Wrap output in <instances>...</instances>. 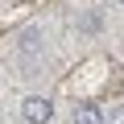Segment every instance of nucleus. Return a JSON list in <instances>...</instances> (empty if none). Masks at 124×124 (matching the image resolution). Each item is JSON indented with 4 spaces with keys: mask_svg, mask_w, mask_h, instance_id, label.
Instances as JSON below:
<instances>
[{
    "mask_svg": "<svg viewBox=\"0 0 124 124\" xmlns=\"http://www.w3.org/2000/svg\"><path fill=\"white\" fill-rule=\"evenodd\" d=\"M21 120L25 124H50L54 120V103L46 95H25L21 99Z\"/></svg>",
    "mask_w": 124,
    "mask_h": 124,
    "instance_id": "nucleus-1",
    "label": "nucleus"
},
{
    "mask_svg": "<svg viewBox=\"0 0 124 124\" xmlns=\"http://www.w3.org/2000/svg\"><path fill=\"white\" fill-rule=\"evenodd\" d=\"M37 54H41V29H33V25H29V29L21 33V58H25V62H33Z\"/></svg>",
    "mask_w": 124,
    "mask_h": 124,
    "instance_id": "nucleus-2",
    "label": "nucleus"
},
{
    "mask_svg": "<svg viewBox=\"0 0 124 124\" xmlns=\"http://www.w3.org/2000/svg\"><path fill=\"white\" fill-rule=\"evenodd\" d=\"M70 120H75V124H103V108H99V103H75Z\"/></svg>",
    "mask_w": 124,
    "mask_h": 124,
    "instance_id": "nucleus-3",
    "label": "nucleus"
},
{
    "mask_svg": "<svg viewBox=\"0 0 124 124\" xmlns=\"http://www.w3.org/2000/svg\"><path fill=\"white\" fill-rule=\"evenodd\" d=\"M103 124H124V108H108L103 112Z\"/></svg>",
    "mask_w": 124,
    "mask_h": 124,
    "instance_id": "nucleus-4",
    "label": "nucleus"
},
{
    "mask_svg": "<svg viewBox=\"0 0 124 124\" xmlns=\"http://www.w3.org/2000/svg\"><path fill=\"white\" fill-rule=\"evenodd\" d=\"M116 4H120V8H124V0H116Z\"/></svg>",
    "mask_w": 124,
    "mask_h": 124,
    "instance_id": "nucleus-5",
    "label": "nucleus"
}]
</instances>
